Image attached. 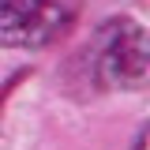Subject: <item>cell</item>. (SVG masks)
<instances>
[{"label":"cell","instance_id":"obj_1","mask_svg":"<svg viewBox=\"0 0 150 150\" xmlns=\"http://www.w3.org/2000/svg\"><path fill=\"white\" fill-rule=\"evenodd\" d=\"M90 71L101 86L139 90L150 75L146 30L131 19H109L90 41Z\"/></svg>","mask_w":150,"mask_h":150},{"label":"cell","instance_id":"obj_2","mask_svg":"<svg viewBox=\"0 0 150 150\" xmlns=\"http://www.w3.org/2000/svg\"><path fill=\"white\" fill-rule=\"evenodd\" d=\"M79 0H0V45L41 49L71 30Z\"/></svg>","mask_w":150,"mask_h":150},{"label":"cell","instance_id":"obj_3","mask_svg":"<svg viewBox=\"0 0 150 150\" xmlns=\"http://www.w3.org/2000/svg\"><path fill=\"white\" fill-rule=\"evenodd\" d=\"M135 150H146V131H139V139H135Z\"/></svg>","mask_w":150,"mask_h":150}]
</instances>
